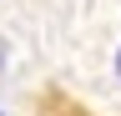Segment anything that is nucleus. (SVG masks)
I'll return each mask as SVG.
<instances>
[{"label":"nucleus","mask_w":121,"mask_h":116,"mask_svg":"<svg viewBox=\"0 0 121 116\" xmlns=\"http://www.w3.org/2000/svg\"><path fill=\"white\" fill-rule=\"evenodd\" d=\"M116 76H121V51H116Z\"/></svg>","instance_id":"f257e3e1"},{"label":"nucleus","mask_w":121,"mask_h":116,"mask_svg":"<svg viewBox=\"0 0 121 116\" xmlns=\"http://www.w3.org/2000/svg\"><path fill=\"white\" fill-rule=\"evenodd\" d=\"M0 61H5V46H0Z\"/></svg>","instance_id":"f03ea898"},{"label":"nucleus","mask_w":121,"mask_h":116,"mask_svg":"<svg viewBox=\"0 0 121 116\" xmlns=\"http://www.w3.org/2000/svg\"><path fill=\"white\" fill-rule=\"evenodd\" d=\"M0 116H5V111H0Z\"/></svg>","instance_id":"7ed1b4c3"}]
</instances>
